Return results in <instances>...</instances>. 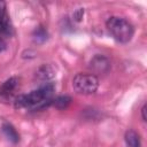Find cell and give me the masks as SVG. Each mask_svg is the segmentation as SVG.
<instances>
[{
	"label": "cell",
	"instance_id": "cell-1",
	"mask_svg": "<svg viewBox=\"0 0 147 147\" xmlns=\"http://www.w3.org/2000/svg\"><path fill=\"white\" fill-rule=\"evenodd\" d=\"M55 86L53 83H45L39 88L28 93L18 95L15 101V108H30V109H44L53 103V94Z\"/></svg>",
	"mask_w": 147,
	"mask_h": 147
},
{
	"label": "cell",
	"instance_id": "cell-2",
	"mask_svg": "<svg viewBox=\"0 0 147 147\" xmlns=\"http://www.w3.org/2000/svg\"><path fill=\"white\" fill-rule=\"evenodd\" d=\"M106 26L109 33L114 37V39L122 44L129 42L132 39L133 33H134V29L132 24L125 18L118 17V16L109 17L106 23Z\"/></svg>",
	"mask_w": 147,
	"mask_h": 147
},
{
	"label": "cell",
	"instance_id": "cell-3",
	"mask_svg": "<svg viewBox=\"0 0 147 147\" xmlns=\"http://www.w3.org/2000/svg\"><path fill=\"white\" fill-rule=\"evenodd\" d=\"M72 87L79 94H93L99 87V79L92 74H77L72 79Z\"/></svg>",
	"mask_w": 147,
	"mask_h": 147
},
{
	"label": "cell",
	"instance_id": "cell-4",
	"mask_svg": "<svg viewBox=\"0 0 147 147\" xmlns=\"http://www.w3.org/2000/svg\"><path fill=\"white\" fill-rule=\"evenodd\" d=\"M10 30H11V26H10L9 17L7 14L6 3L3 1H0V33L9 34Z\"/></svg>",
	"mask_w": 147,
	"mask_h": 147
},
{
	"label": "cell",
	"instance_id": "cell-5",
	"mask_svg": "<svg viewBox=\"0 0 147 147\" xmlns=\"http://www.w3.org/2000/svg\"><path fill=\"white\" fill-rule=\"evenodd\" d=\"M18 82L20 79L17 77H10L9 79H7L1 86H0V96H9L13 94V92L17 88L18 86Z\"/></svg>",
	"mask_w": 147,
	"mask_h": 147
},
{
	"label": "cell",
	"instance_id": "cell-6",
	"mask_svg": "<svg viewBox=\"0 0 147 147\" xmlns=\"http://www.w3.org/2000/svg\"><path fill=\"white\" fill-rule=\"evenodd\" d=\"M54 76H55V70H54V68L51 64H44V65H41L37 70V72H36V77L38 79H40L42 82H47V83Z\"/></svg>",
	"mask_w": 147,
	"mask_h": 147
},
{
	"label": "cell",
	"instance_id": "cell-7",
	"mask_svg": "<svg viewBox=\"0 0 147 147\" xmlns=\"http://www.w3.org/2000/svg\"><path fill=\"white\" fill-rule=\"evenodd\" d=\"M2 132L7 137V139L9 141H11L13 144H17L20 141V134H18V132L16 131V129L11 124L5 123L2 125Z\"/></svg>",
	"mask_w": 147,
	"mask_h": 147
},
{
	"label": "cell",
	"instance_id": "cell-8",
	"mask_svg": "<svg viewBox=\"0 0 147 147\" xmlns=\"http://www.w3.org/2000/svg\"><path fill=\"white\" fill-rule=\"evenodd\" d=\"M125 144L126 147H140V138L139 134L133 131V130H129L125 133Z\"/></svg>",
	"mask_w": 147,
	"mask_h": 147
},
{
	"label": "cell",
	"instance_id": "cell-9",
	"mask_svg": "<svg viewBox=\"0 0 147 147\" xmlns=\"http://www.w3.org/2000/svg\"><path fill=\"white\" fill-rule=\"evenodd\" d=\"M32 37H33L34 42H37V44H42V42H45V41L47 40V38H48V32H47V30H46L44 26H38V28H36V30L33 31Z\"/></svg>",
	"mask_w": 147,
	"mask_h": 147
},
{
	"label": "cell",
	"instance_id": "cell-10",
	"mask_svg": "<svg viewBox=\"0 0 147 147\" xmlns=\"http://www.w3.org/2000/svg\"><path fill=\"white\" fill-rule=\"evenodd\" d=\"M91 67H93L98 71H106L108 69V67H109V63H108L106 57H103V56H95L91 61Z\"/></svg>",
	"mask_w": 147,
	"mask_h": 147
},
{
	"label": "cell",
	"instance_id": "cell-11",
	"mask_svg": "<svg viewBox=\"0 0 147 147\" xmlns=\"http://www.w3.org/2000/svg\"><path fill=\"white\" fill-rule=\"evenodd\" d=\"M70 102H71V98L68 95H61V96H57L56 99L53 100V105L59 109L67 108L70 105Z\"/></svg>",
	"mask_w": 147,
	"mask_h": 147
},
{
	"label": "cell",
	"instance_id": "cell-12",
	"mask_svg": "<svg viewBox=\"0 0 147 147\" xmlns=\"http://www.w3.org/2000/svg\"><path fill=\"white\" fill-rule=\"evenodd\" d=\"M83 14H84V10L80 8V9H77L76 10V13L74 14V18L76 20V21H80V18L83 17Z\"/></svg>",
	"mask_w": 147,
	"mask_h": 147
},
{
	"label": "cell",
	"instance_id": "cell-13",
	"mask_svg": "<svg viewBox=\"0 0 147 147\" xmlns=\"http://www.w3.org/2000/svg\"><path fill=\"white\" fill-rule=\"evenodd\" d=\"M6 47H7V45H6L5 40H3L2 38H0V52L5 51V49H6Z\"/></svg>",
	"mask_w": 147,
	"mask_h": 147
},
{
	"label": "cell",
	"instance_id": "cell-14",
	"mask_svg": "<svg viewBox=\"0 0 147 147\" xmlns=\"http://www.w3.org/2000/svg\"><path fill=\"white\" fill-rule=\"evenodd\" d=\"M141 115H142V119L147 121V118H146V105H144L141 108Z\"/></svg>",
	"mask_w": 147,
	"mask_h": 147
}]
</instances>
